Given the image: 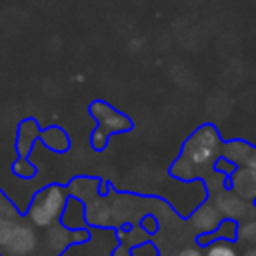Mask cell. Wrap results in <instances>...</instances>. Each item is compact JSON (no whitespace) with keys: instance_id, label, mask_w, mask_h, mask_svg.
<instances>
[{"instance_id":"4","label":"cell","mask_w":256,"mask_h":256,"mask_svg":"<svg viewBox=\"0 0 256 256\" xmlns=\"http://www.w3.org/2000/svg\"><path fill=\"white\" fill-rule=\"evenodd\" d=\"M36 248H38V234L34 226L14 220L0 250L8 256H30Z\"/></svg>"},{"instance_id":"1","label":"cell","mask_w":256,"mask_h":256,"mask_svg":"<svg viewBox=\"0 0 256 256\" xmlns=\"http://www.w3.org/2000/svg\"><path fill=\"white\" fill-rule=\"evenodd\" d=\"M220 144L222 140H220L218 130L212 124H202L196 132H192V136L186 138L180 156L190 160L200 172L204 168H212L214 160L220 156Z\"/></svg>"},{"instance_id":"21","label":"cell","mask_w":256,"mask_h":256,"mask_svg":"<svg viewBox=\"0 0 256 256\" xmlns=\"http://www.w3.org/2000/svg\"><path fill=\"white\" fill-rule=\"evenodd\" d=\"M130 256H158V248L150 240H142L130 248Z\"/></svg>"},{"instance_id":"2","label":"cell","mask_w":256,"mask_h":256,"mask_svg":"<svg viewBox=\"0 0 256 256\" xmlns=\"http://www.w3.org/2000/svg\"><path fill=\"white\" fill-rule=\"evenodd\" d=\"M68 200V190L60 184H50L38 190L28 206V220L34 228H48L60 220L64 204Z\"/></svg>"},{"instance_id":"22","label":"cell","mask_w":256,"mask_h":256,"mask_svg":"<svg viewBox=\"0 0 256 256\" xmlns=\"http://www.w3.org/2000/svg\"><path fill=\"white\" fill-rule=\"evenodd\" d=\"M108 138H110V134L98 126V128L92 132V136H90V144H92L94 150H104L106 144H108Z\"/></svg>"},{"instance_id":"10","label":"cell","mask_w":256,"mask_h":256,"mask_svg":"<svg viewBox=\"0 0 256 256\" xmlns=\"http://www.w3.org/2000/svg\"><path fill=\"white\" fill-rule=\"evenodd\" d=\"M58 222H60L62 226L70 228V230L88 228L84 202L68 194V200H66V204H64V210H62V214H60V220H58Z\"/></svg>"},{"instance_id":"25","label":"cell","mask_w":256,"mask_h":256,"mask_svg":"<svg viewBox=\"0 0 256 256\" xmlns=\"http://www.w3.org/2000/svg\"><path fill=\"white\" fill-rule=\"evenodd\" d=\"M176 256H204V250H202L200 246H186V248H182Z\"/></svg>"},{"instance_id":"16","label":"cell","mask_w":256,"mask_h":256,"mask_svg":"<svg viewBox=\"0 0 256 256\" xmlns=\"http://www.w3.org/2000/svg\"><path fill=\"white\" fill-rule=\"evenodd\" d=\"M170 174L176 178V180H196L198 176H200V172L196 170V166L190 162V160H186L184 156H180L172 166H170Z\"/></svg>"},{"instance_id":"5","label":"cell","mask_w":256,"mask_h":256,"mask_svg":"<svg viewBox=\"0 0 256 256\" xmlns=\"http://www.w3.org/2000/svg\"><path fill=\"white\" fill-rule=\"evenodd\" d=\"M90 114L98 122V126L108 134H120L132 130V120L104 100H94L90 104Z\"/></svg>"},{"instance_id":"20","label":"cell","mask_w":256,"mask_h":256,"mask_svg":"<svg viewBox=\"0 0 256 256\" xmlns=\"http://www.w3.org/2000/svg\"><path fill=\"white\" fill-rule=\"evenodd\" d=\"M204 184H206L208 192L214 194V192H218V190H222V188H228V176H226V174H220V172H216V170H212V174L204 178Z\"/></svg>"},{"instance_id":"7","label":"cell","mask_w":256,"mask_h":256,"mask_svg":"<svg viewBox=\"0 0 256 256\" xmlns=\"http://www.w3.org/2000/svg\"><path fill=\"white\" fill-rule=\"evenodd\" d=\"M210 200L214 202V206L218 208V212L222 214V218H230V220H236L238 222L240 218H246L248 212H250V202L242 200L230 188H222V190L214 192Z\"/></svg>"},{"instance_id":"28","label":"cell","mask_w":256,"mask_h":256,"mask_svg":"<svg viewBox=\"0 0 256 256\" xmlns=\"http://www.w3.org/2000/svg\"><path fill=\"white\" fill-rule=\"evenodd\" d=\"M242 256H256V244H254V246H250V248H246Z\"/></svg>"},{"instance_id":"26","label":"cell","mask_w":256,"mask_h":256,"mask_svg":"<svg viewBox=\"0 0 256 256\" xmlns=\"http://www.w3.org/2000/svg\"><path fill=\"white\" fill-rule=\"evenodd\" d=\"M242 166H246V168H250L252 172H256V146L250 148V152H248V156H246V160H244Z\"/></svg>"},{"instance_id":"6","label":"cell","mask_w":256,"mask_h":256,"mask_svg":"<svg viewBox=\"0 0 256 256\" xmlns=\"http://www.w3.org/2000/svg\"><path fill=\"white\" fill-rule=\"evenodd\" d=\"M46 230V246L50 252H54L56 256L62 254L66 248H70L72 244H80L84 240L90 238V230L88 228H78V230H70L66 226H62L60 222L50 224Z\"/></svg>"},{"instance_id":"12","label":"cell","mask_w":256,"mask_h":256,"mask_svg":"<svg viewBox=\"0 0 256 256\" xmlns=\"http://www.w3.org/2000/svg\"><path fill=\"white\" fill-rule=\"evenodd\" d=\"M38 140H40L48 150L58 152V154L68 152V148H70V138H68V134H66L60 126H48V128L40 130Z\"/></svg>"},{"instance_id":"13","label":"cell","mask_w":256,"mask_h":256,"mask_svg":"<svg viewBox=\"0 0 256 256\" xmlns=\"http://www.w3.org/2000/svg\"><path fill=\"white\" fill-rule=\"evenodd\" d=\"M252 144L246 142V140H240V138H232V140H226L220 144V156H224L226 160H230L234 166H242L248 152H250Z\"/></svg>"},{"instance_id":"17","label":"cell","mask_w":256,"mask_h":256,"mask_svg":"<svg viewBox=\"0 0 256 256\" xmlns=\"http://www.w3.org/2000/svg\"><path fill=\"white\" fill-rule=\"evenodd\" d=\"M204 256H238V250L232 240H212L206 244Z\"/></svg>"},{"instance_id":"9","label":"cell","mask_w":256,"mask_h":256,"mask_svg":"<svg viewBox=\"0 0 256 256\" xmlns=\"http://www.w3.org/2000/svg\"><path fill=\"white\" fill-rule=\"evenodd\" d=\"M222 220V214L218 212V208L214 206L212 200H204L196 210L194 214L190 216V226L194 228V232L200 236V234H208L212 232Z\"/></svg>"},{"instance_id":"11","label":"cell","mask_w":256,"mask_h":256,"mask_svg":"<svg viewBox=\"0 0 256 256\" xmlns=\"http://www.w3.org/2000/svg\"><path fill=\"white\" fill-rule=\"evenodd\" d=\"M40 136V126L34 118H26L18 124V134H16V152L18 156H28L32 146L36 144Z\"/></svg>"},{"instance_id":"8","label":"cell","mask_w":256,"mask_h":256,"mask_svg":"<svg viewBox=\"0 0 256 256\" xmlns=\"http://www.w3.org/2000/svg\"><path fill=\"white\" fill-rule=\"evenodd\" d=\"M228 188L246 202L256 200V172L246 166H236L228 176Z\"/></svg>"},{"instance_id":"23","label":"cell","mask_w":256,"mask_h":256,"mask_svg":"<svg viewBox=\"0 0 256 256\" xmlns=\"http://www.w3.org/2000/svg\"><path fill=\"white\" fill-rule=\"evenodd\" d=\"M234 164L230 162V160H226L224 156H218L216 160H214V164H212V170H216V172H220V174H226V176H230L232 172H234Z\"/></svg>"},{"instance_id":"15","label":"cell","mask_w":256,"mask_h":256,"mask_svg":"<svg viewBox=\"0 0 256 256\" xmlns=\"http://www.w3.org/2000/svg\"><path fill=\"white\" fill-rule=\"evenodd\" d=\"M98 180L96 178H76L70 182V186L66 188L70 196L82 200V202H88L90 198L98 196Z\"/></svg>"},{"instance_id":"27","label":"cell","mask_w":256,"mask_h":256,"mask_svg":"<svg viewBox=\"0 0 256 256\" xmlns=\"http://www.w3.org/2000/svg\"><path fill=\"white\" fill-rule=\"evenodd\" d=\"M110 256H130V248H128L124 242H118V244L114 246V250H112Z\"/></svg>"},{"instance_id":"19","label":"cell","mask_w":256,"mask_h":256,"mask_svg":"<svg viewBox=\"0 0 256 256\" xmlns=\"http://www.w3.org/2000/svg\"><path fill=\"white\" fill-rule=\"evenodd\" d=\"M12 172L22 180H30L36 176V166L28 160V156H18V160H14L12 164Z\"/></svg>"},{"instance_id":"14","label":"cell","mask_w":256,"mask_h":256,"mask_svg":"<svg viewBox=\"0 0 256 256\" xmlns=\"http://www.w3.org/2000/svg\"><path fill=\"white\" fill-rule=\"evenodd\" d=\"M236 226H238L236 220L222 218L220 224H218L212 232L198 236V246H206V244L212 242V240H234V238H236Z\"/></svg>"},{"instance_id":"3","label":"cell","mask_w":256,"mask_h":256,"mask_svg":"<svg viewBox=\"0 0 256 256\" xmlns=\"http://www.w3.org/2000/svg\"><path fill=\"white\" fill-rule=\"evenodd\" d=\"M116 244H118L116 232H112L108 228L90 230L88 240H84L80 244H72L60 256H110Z\"/></svg>"},{"instance_id":"24","label":"cell","mask_w":256,"mask_h":256,"mask_svg":"<svg viewBox=\"0 0 256 256\" xmlns=\"http://www.w3.org/2000/svg\"><path fill=\"white\" fill-rule=\"evenodd\" d=\"M138 226H140L144 232H154V230L158 228V226H156V218H154V216H144V218H142V222H140Z\"/></svg>"},{"instance_id":"18","label":"cell","mask_w":256,"mask_h":256,"mask_svg":"<svg viewBox=\"0 0 256 256\" xmlns=\"http://www.w3.org/2000/svg\"><path fill=\"white\" fill-rule=\"evenodd\" d=\"M236 238L246 244H256V216L246 218L242 224L236 226Z\"/></svg>"}]
</instances>
